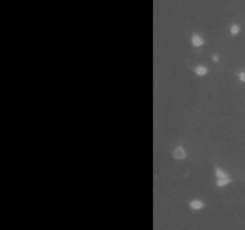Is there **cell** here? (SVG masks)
<instances>
[{"mask_svg": "<svg viewBox=\"0 0 245 230\" xmlns=\"http://www.w3.org/2000/svg\"><path fill=\"white\" fill-rule=\"evenodd\" d=\"M216 176H218V186H225L230 182L227 174L224 173L220 168H216Z\"/></svg>", "mask_w": 245, "mask_h": 230, "instance_id": "cell-1", "label": "cell"}, {"mask_svg": "<svg viewBox=\"0 0 245 230\" xmlns=\"http://www.w3.org/2000/svg\"><path fill=\"white\" fill-rule=\"evenodd\" d=\"M172 155H173L175 158H177V160H182V158L185 157V151H184V149L182 147V146H177V147L173 150Z\"/></svg>", "mask_w": 245, "mask_h": 230, "instance_id": "cell-2", "label": "cell"}, {"mask_svg": "<svg viewBox=\"0 0 245 230\" xmlns=\"http://www.w3.org/2000/svg\"><path fill=\"white\" fill-rule=\"evenodd\" d=\"M202 206H203V204L200 200H194V201L190 202V207L194 209V210H200Z\"/></svg>", "mask_w": 245, "mask_h": 230, "instance_id": "cell-3", "label": "cell"}, {"mask_svg": "<svg viewBox=\"0 0 245 230\" xmlns=\"http://www.w3.org/2000/svg\"><path fill=\"white\" fill-rule=\"evenodd\" d=\"M191 41H192V44L196 46V47H199V46L202 44V40H201L200 36H194V37L191 38Z\"/></svg>", "mask_w": 245, "mask_h": 230, "instance_id": "cell-4", "label": "cell"}, {"mask_svg": "<svg viewBox=\"0 0 245 230\" xmlns=\"http://www.w3.org/2000/svg\"><path fill=\"white\" fill-rule=\"evenodd\" d=\"M196 73H197L199 76H205V74L207 73V68H206L205 66H199V67L196 68Z\"/></svg>", "mask_w": 245, "mask_h": 230, "instance_id": "cell-5", "label": "cell"}, {"mask_svg": "<svg viewBox=\"0 0 245 230\" xmlns=\"http://www.w3.org/2000/svg\"><path fill=\"white\" fill-rule=\"evenodd\" d=\"M238 78H239V80L242 82V83H245V71L243 70V71H239V73H238Z\"/></svg>", "mask_w": 245, "mask_h": 230, "instance_id": "cell-6", "label": "cell"}]
</instances>
